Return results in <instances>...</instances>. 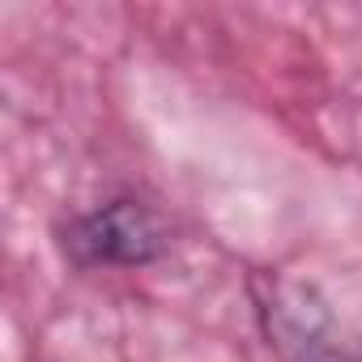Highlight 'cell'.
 <instances>
[{"instance_id":"6da1fadb","label":"cell","mask_w":362,"mask_h":362,"mask_svg":"<svg viewBox=\"0 0 362 362\" xmlns=\"http://www.w3.org/2000/svg\"><path fill=\"white\" fill-rule=\"evenodd\" d=\"M64 243L77 256V264H145L162 252V230L141 205L115 201L81 218Z\"/></svg>"}]
</instances>
